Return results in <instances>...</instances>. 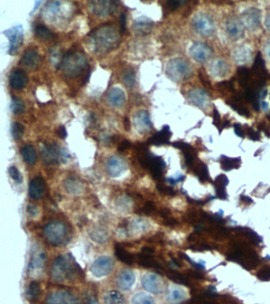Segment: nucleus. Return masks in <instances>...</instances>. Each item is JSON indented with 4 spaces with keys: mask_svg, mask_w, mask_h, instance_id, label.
<instances>
[{
    "mask_svg": "<svg viewBox=\"0 0 270 304\" xmlns=\"http://www.w3.org/2000/svg\"><path fill=\"white\" fill-rule=\"evenodd\" d=\"M120 35L113 25H104L98 27L89 36L90 48L95 53L103 54L111 52L118 46Z\"/></svg>",
    "mask_w": 270,
    "mask_h": 304,
    "instance_id": "obj_1",
    "label": "nucleus"
},
{
    "mask_svg": "<svg viewBox=\"0 0 270 304\" xmlns=\"http://www.w3.org/2000/svg\"><path fill=\"white\" fill-rule=\"evenodd\" d=\"M83 274V270L71 254L59 256L51 269V277L56 282L71 281L76 277H82Z\"/></svg>",
    "mask_w": 270,
    "mask_h": 304,
    "instance_id": "obj_2",
    "label": "nucleus"
},
{
    "mask_svg": "<svg viewBox=\"0 0 270 304\" xmlns=\"http://www.w3.org/2000/svg\"><path fill=\"white\" fill-rule=\"evenodd\" d=\"M135 148L137 153L138 160L142 167L148 170L155 180L158 182L161 181L166 166V164L162 158L152 155L145 143H137L135 145Z\"/></svg>",
    "mask_w": 270,
    "mask_h": 304,
    "instance_id": "obj_3",
    "label": "nucleus"
},
{
    "mask_svg": "<svg viewBox=\"0 0 270 304\" xmlns=\"http://www.w3.org/2000/svg\"><path fill=\"white\" fill-rule=\"evenodd\" d=\"M87 66L88 59L83 52L70 51L63 56L57 68L67 77L75 78L81 75Z\"/></svg>",
    "mask_w": 270,
    "mask_h": 304,
    "instance_id": "obj_4",
    "label": "nucleus"
},
{
    "mask_svg": "<svg viewBox=\"0 0 270 304\" xmlns=\"http://www.w3.org/2000/svg\"><path fill=\"white\" fill-rule=\"evenodd\" d=\"M43 234L46 241L54 246L67 244L70 240L68 228L61 221H52L46 224Z\"/></svg>",
    "mask_w": 270,
    "mask_h": 304,
    "instance_id": "obj_5",
    "label": "nucleus"
},
{
    "mask_svg": "<svg viewBox=\"0 0 270 304\" xmlns=\"http://www.w3.org/2000/svg\"><path fill=\"white\" fill-rule=\"evenodd\" d=\"M192 26L194 32L203 38H209L216 31L214 20L208 13L196 14L192 19Z\"/></svg>",
    "mask_w": 270,
    "mask_h": 304,
    "instance_id": "obj_6",
    "label": "nucleus"
},
{
    "mask_svg": "<svg viewBox=\"0 0 270 304\" xmlns=\"http://www.w3.org/2000/svg\"><path fill=\"white\" fill-rule=\"evenodd\" d=\"M166 72L170 79L177 83H180L190 76L192 69L185 60L175 58L172 59L167 63Z\"/></svg>",
    "mask_w": 270,
    "mask_h": 304,
    "instance_id": "obj_7",
    "label": "nucleus"
},
{
    "mask_svg": "<svg viewBox=\"0 0 270 304\" xmlns=\"http://www.w3.org/2000/svg\"><path fill=\"white\" fill-rule=\"evenodd\" d=\"M241 22L246 29L249 32L258 31L262 22L261 12L255 7L247 9L242 13Z\"/></svg>",
    "mask_w": 270,
    "mask_h": 304,
    "instance_id": "obj_8",
    "label": "nucleus"
},
{
    "mask_svg": "<svg viewBox=\"0 0 270 304\" xmlns=\"http://www.w3.org/2000/svg\"><path fill=\"white\" fill-rule=\"evenodd\" d=\"M5 35L8 38L10 42L9 47V54L11 56H15L19 48L22 46L24 39V31L21 25H17L11 27V29H7L3 32Z\"/></svg>",
    "mask_w": 270,
    "mask_h": 304,
    "instance_id": "obj_9",
    "label": "nucleus"
},
{
    "mask_svg": "<svg viewBox=\"0 0 270 304\" xmlns=\"http://www.w3.org/2000/svg\"><path fill=\"white\" fill-rule=\"evenodd\" d=\"M113 265V261L110 257H100L92 264L90 272L96 278H103L111 273Z\"/></svg>",
    "mask_w": 270,
    "mask_h": 304,
    "instance_id": "obj_10",
    "label": "nucleus"
},
{
    "mask_svg": "<svg viewBox=\"0 0 270 304\" xmlns=\"http://www.w3.org/2000/svg\"><path fill=\"white\" fill-rule=\"evenodd\" d=\"M42 159L47 165L58 164L61 160V148L52 143H45L41 150Z\"/></svg>",
    "mask_w": 270,
    "mask_h": 304,
    "instance_id": "obj_11",
    "label": "nucleus"
},
{
    "mask_svg": "<svg viewBox=\"0 0 270 304\" xmlns=\"http://www.w3.org/2000/svg\"><path fill=\"white\" fill-rule=\"evenodd\" d=\"M189 54L196 62L204 64L212 57V50L206 44L196 42L189 48Z\"/></svg>",
    "mask_w": 270,
    "mask_h": 304,
    "instance_id": "obj_12",
    "label": "nucleus"
},
{
    "mask_svg": "<svg viewBox=\"0 0 270 304\" xmlns=\"http://www.w3.org/2000/svg\"><path fill=\"white\" fill-rule=\"evenodd\" d=\"M90 8L94 15L99 17L110 16L116 11L117 2L102 0V1H90Z\"/></svg>",
    "mask_w": 270,
    "mask_h": 304,
    "instance_id": "obj_13",
    "label": "nucleus"
},
{
    "mask_svg": "<svg viewBox=\"0 0 270 304\" xmlns=\"http://www.w3.org/2000/svg\"><path fill=\"white\" fill-rule=\"evenodd\" d=\"M245 27L242 23L241 19H239L236 17L229 18L225 23V32L231 39H241L245 33Z\"/></svg>",
    "mask_w": 270,
    "mask_h": 304,
    "instance_id": "obj_14",
    "label": "nucleus"
},
{
    "mask_svg": "<svg viewBox=\"0 0 270 304\" xmlns=\"http://www.w3.org/2000/svg\"><path fill=\"white\" fill-rule=\"evenodd\" d=\"M46 304H79V302L71 292L57 291L48 295Z\"/></svg>",
    "mask_w": 270,
    "mask_h": 304,
    "instance_id": "obj_15",
    "label": "nucleus"
},
{
    "mask_svg": "<svg viewBox=\"0 0 270 304\" xmlns=\"http://www.w3.org/2000/svg\"><path fill=\"white\" fill-rule=\"evenodd\" d=\"M126 169L127 164L125 163V160L118 156H112L110 158L106 164V171L112 178L120 176Z\"/></svg>",
    "mask_w": 270,
    "mask_h": 304,
    "instance_id": "obj_16",
    "label": "nucleus"
},
{
    "mask_svg": "<svg viewBox=\"0 0 270 304\" xmlns=\"http://www.w3.org/2000/svg\"><path fill=\"white\" fill-rule=\"evenodd\" d=\"M142 285L146 291L151 293L158 294L162 292V281L154 273H148L143 276Z\"/></svg>",
    "mask_w": 270,
    "mask_h": 304,
    "instance_id": "obj_17",
    "label": "nucleus"
},
{
    "mask_svg": "<svg viewBox=\"0 0 270 304\" xmlns=\"http://www.w3.org/2000/svg\"><path fill=\"white\" fill-rule=\"evenodd\" d=\"M133 122H134L135 129L141 134L147 133L152 128V123L151 121L149 114L145 110L138 111L133 118Z\"/></svg>",
    "mask_w": 270,
    "mask_h": 304,
    "instance_id": "obj_18",
    "label": "nucleus"
},
{
    "mask_svg": "<svg viewBox=\"0 0 270 304\" xmlns=\"http://www.w3.org/2000/svg\"><path fill=\"white\" fill-rule=\"evenodd\" d=\"M136 262L139 266L146 269H153L158 271H164V267L158 262L153 255L147 253L140 252L137 256H135Z\"/></svg>",
    "mask_w": 270,
    "mask_h": 304,
    "instance_id": "obj_19",
    "label": "nucleus"
},
{
    "mask_svg": "<svg viewBox=\"0 0 270 304\" xmlns=\"http://www.w3.org/2000/svg\"><path fill=\"white\" fill-rule=\"evenodd\" d=\"M45 188V182L44 179L42 177H35L29 182V196L33 200H40L44 197Z\"/></svg>",
    "mask_w": 270,
    "mask_h": 304,
    "instance_id": "obj_20",
    "label": "nucleus"
},
{
    "mask_svg": "<svg viewBox=\"0 0 270 304\" xmlns=\"http://www.w3.org/2000/svg\"><path fill=\"white\" fill-rule=\"evenodd\" d=\"M29 78L25 71L22 69H15L9 77V83L13 89L22 90L27 85Z\"/></svg>",
    "mask_w": 270,
    "mask_h": 304,
    "instance_id": "obj_21",
    "label": "nucleus"
},
{
    "mask_svg": "<svg viewBox=\"0 0 270 304\" xmlns=\"http://www.w3.org/2000/svg\"><path fill=\"white\" fill-rule=\"evenodd\" d=\"M209 71L215 78H224L230 72V66L225 60L217 59L210 64Z\"/></svg>",
    "mask_w": 270,
    "mask_h": 304,
    "instance_id": "obj_22",
    "label": "nucleus"
},
{
    "mask_svg": "<svg viewBox=\"0 0 270 304\" xmlns=\"http://www.w3.org/2000/svg\"><path fill=\"white\" fill-rule=\"evenodd\" d=\"M233 59L239 65H246L251 61L252 52L248 46H239L234 50Z\"/></svg>",
    "mask_w": 270,
    "mask_h": 304,
    "instance_id": "obj_23",
    "label": "nucleus"
},
{
    "mask_svg": "<svg viewBox=\"0 0 270 304\" xmlns=\"http://www.w3.org/2000/svg\"><path fill=\"white\" fill-rule=\"evenodd\" d=\"M189 101L193 105L201 108H205L208 106V94L202 89H193L188 94Z\"/></svg>",
    "mask_w": 270,
    "mask_h": 304,
    "instance_id": "obj_24",
    "label": "nucleus"
},
{
    "mask_svg": "<svg viewBox=\"0 0 270 304\" xmlns=\"http://www.w3.org/2000/svg\"><path fill=\"white\" fill-rule=\"evenodd\" d=\"M135 274L130 270H124L117 278V285L123 291H129L135 283Z\"/></svg>",
    "mask_w": 270,
    "mask_h": 304,
    "instance_id": "obj_25",
    "label": "nucleus"
},
{
    "mask_svg": "<svg viewBox=\"0 0 270 304\" xmlns=\"http://www.w3.org/2000/svg\"><path fill=\"white\" fill-rule=\"evenodd\" d=\"M108 101L111 106H113V107H123L125 104V101H126L125 92L118 87L112 88L109 93Z\"/></svg>",
    "mask_w": 270,
    "mask_h": 304,
    "instance_id": "obj_26",
    "label": "nucleus"
},
{
    "mask_svg": "<svg viewBox=\"0 0 270 304\" xmlns=\"http://www.w3.org/2000/svg\"><path fill=\"white\" fill-rule=\"evenodd\" d=\"M153 24L154 23L151 19L142 17L135 20L133 23V29L138 34L145 35L151 32L153 28Z\"/></svg>",
    "mask_w": 270,
    "mask_h": 304,
    "instance_id": "obj_27",
    "label": "nucleus"
},
{
    "mask_svg": "<svg viewBox=\"0 0 270 304\" xmlns=\"http://www.w3.org/2000/svg\"><path fill=\"white\" fill-rule=\"evenodd\" d=\"M171 133L168 126H164L162 130L150 137L148 140V144L162 145L168 143L171 138Z\"/></svg>",
    "mask_w": 270,
    "mask_h": 304,
    "instance_id": "obj_28",
    "label": "nucleus"
},
{
    "mask_svg": "<svg viewBox=\"0 0 270 304\" xmlns=\"http://www.w3.org/2000/svg\"><path fill=\"white\" fill-rule=\"evenodd\" d=\"M22 63L28 69H37L41 63L39 54L34 50H28L23 55Z\"/></svg>",
    "mask_w": 270,
    "mask_h": 304,
    "instance_id": "obj_29",
    "label": "nucleus"
},
{
    "mask_svg": "<svg viewBox=\"0 0 270 304\" xmlns=\"http://www.w3.org/2000/svg\"><path fill=\"white\" fill-rule=\"evenodd\" d=\"M115 255L119 261L126 265H132L136 261L135 255L125 250L121 244H116L115 246Z\"/></svg>",
    "mask_w": 270,
    "mask_h": 304,
    "instance_id": "obj_30",
    "label": "nucleus"
},
{
    "mask_svg": "<svg viewBox=\"0 0 270 304\" xmlns=\"http://www.w3.org/2000/svg\"><path fill=\"white\" fill-rule=\"evenodd\" d=\"M65 188L67 192L71 194H79L83 192V185L79 179L71 177L67 178L65 182Z\"/></svg>",
    "mask_w": 270,
    "mask_h": 304,
    "instance_id": "obj_31",
    "label": "nucleus"
},
{
    "mask_svg": "<svg viewBox=\"0 0 270 304\" xmlns=\"http://www.w3.org/2000/svg\"><path fill=\"white\" fill-rule=\"evenodd\" d=\"M21 155L23 160L29 165H33L37 161V153L33 145H25L21 149Z\"/></svg>",
    "mask_w": 270,
    "mask_h": 304,
    "instance_id": "obj_32",
    "label": "nucleus"
},
{
    "mask_svg": "<svg viewBox=\"0 0 270 304\" xmlns=\"http://www.w3.org/2000/svg\"><path fill=\"white\" fill-rule=\"evenodd\" d=\"M40 296H41V288L39 283L35 281L30 282L26 291V297L28 300L30 302H36L39 300Z\"/></svg>",
    "mask_w": 270,
    "mask_h": 304,
    "instance_id": "obj_33",
    "label": "nucleus"
},
{
    "mask_svg": "<svg viewBox=\"0 0 270 304\" xmlns=\"http://www.w3.org/2000/svg\"><path fill=\"white\" fill-rule=\"evenodd\" d=\"M104 304H125V297L119 292L111 291L104 296Z\"/></svg>",
    "mask_w": 270,
    "mask_h": 304,
    "instance_id": "obj_34",
    "label": "nucleus"
},
{
    "mask_svg": "<svg viewBox=\"0 0 270 304\" xmlns=\"http://www.w3.org/2000/svg\"><path fill=\"white\" fill-rule=\"evenodd\" d=\"M90 236L95 242L98 243H104L108 240L109 233L104 228L98 227V228H94L91 232H90Z\"/></svg>",
    "mask_w": 270,
    "mask_h": 304,
    "instance_id": "obj_35",
    "label": "nucleus"
},
{
    "mask_svg": "<svg viewBox=\"0 0 270 304\" xmlns=\"http://www.w3.org/2000/svg\"><path fill=\"white\" fill-rule=\"evenodd\" d=\"M34 33H35L37 38H39L41 41H43V42L49 41V40L52 39V36H53L52 32L50 31L45 25H42V24H39V25H37L34 27Z\"/></svg>",
    "mask_w": 270,
    "mask_h": 304,
    "instance_id": "obj_36",
    "label": "nucleus"
},
{
    "mask_svg": "<svg viewBox=\"0 0 270 304\" xmlns=\"http://www.w3.org/2000/svg\"><path fill=\"white\" fill-rule=\"evenodd\" d=\"M25 103L19 97H13L11 98V110L16 115H20L25 111Z\"/></svg>",
    "mask_w": 270,
    "mask_h": 304,
    "instance_id": "obj_37",
    "label": "nucleus"
},
{
    "mask_svg": "<svg viewBox=\"0 0 270 304\" xmlns=\"http://www.w3.org/2000/svg\"><path fill=\"white\" fill-rule=\"evenodd\" d=\"M123 82L129 88H133L135 83V73L132 69H128L124 71L122 75Z\"/></svg>",
    "mask_w": 270,
    "mask_h": 304,
    "instance_id": "obj_38",
    "label": "nucleus"
},
{
    "mask_svg": "<svg viewBox=\"0 0 270 304\" xmlns=\"http://www.w3.org/2000/svg\"><path fill=\"white\" fill-rule=\"evenodd\" d=\"M156 211V207L154 203L152 202V201H147V202L144 203L143 206L135 209V213L139 214V215H145L149 216V215L155 213Z\"/></svg>",
    "mask_w": 270,
    "mask_h": 304,
    "instance_id": "obj_39",
    "label": "nucleus"
},
{
    "mask_svg": "<svg viewBox=\"0 0 270 304\" xmlns=\"http://www.w3.org/2000/svg\"><path fill=\"white\" fill-rule=\"evenodd\" d=\"M132 304H155V301L147 294L138 293L133 296Z\"/></svg>",
    "mask_w": 270,
    "mask_h": 304,
    "instance_id": "obj_40",
    "label": "nucleus"
},
{
    "mask_svg": "<svg viewBox=\"0 0 270 304\" xmlns=\"http://www.w3.org/2000/svg\"><path fill=\"white\" fill-rule=\"evenodd\" d=\"M165 272H166V276L173 281H175L177 283H180V284L187 285V279L181 273H177V272L172 271V270H165Z\"/></svg>",
    "mask_w": 270,
    "mask_h": 304,
    "instance_id": "obj_41",
    "label": "nucleus"
},
{
    "mask_svg": "<svg viewBox=\"0 0 270 304\" xmlns=\"http://www.w3.org/2000/svg\"><path fill=\"white\" fill-rule=\"evenodd\" d=\"M226 182H227V179L225 176L218 177V178L216 179V185L217 194H218L219 197L222 199L226 198L225 186H226Z\"/></svg>",
    "mask_w": 270,
    "mask_h": 304,
    "instance_id": "obj_42",
    "label": "nucleus"
},
{
    "mask_svg": "<svg viewBox=\"0 0 270 304\" xmlns=\"http://www.w3.org/2000/svg\"><path fill=\"white\" fill-rule=\"evenodd\" d=\"M25 128L21 123L14 122L11 125V135L15 140H19L22 139L24 134Z\"/></svg>",
    "mask_w": 270,
    "mask_h": 304,
    "instance_id": "obj_43",
    "label": "nucleus"
},
{
    "mask_svg": "<svg viewBox=\"0 0 270 304\" xmlns=\"http://www.w3.org/2000/svg\"><path fill=\"white\" fill-rule=\"evenodd\" d=\"M148 227L149 224L148 221L141 219H134L131 224V228L135 232H144L148 229Z\"/></svg>",
    "mask_w": 270,
    "mask_h": 304,
    "instance_id": "obj_44",
    "label": "nucleus"
},
{
    "mask_svg": "<svg viewBox=\"0 0 270 304\" xmlns=\"http://www.w3.org/2000/svg\"><path fill=\"white\" fill-rule=\"evenodd\" d=\"M45 259V253H41L38 255L33 256L31 258L30 263H29V268L30 269L39 268L44 262Z\"/></svg>",
    "mask_w": 270,
    "mask_h": 304,
    "instance_id": "obj_45",
    "label": "nucleus"
},
{
    "mask_svg": "<svg viewBox=\"0 0 270 304\" xmlns=\"http://www.w3.org/2000/svg\"><path fill=\"white\" fill-rule=\"evenodd\" d=\"M184 295H183L182 292L180 290H173L172 292H170L169 294L168 299L169 302L171 304H177L181 301Z\"/></svg>",
    "mask_w": 270,
    "mask_h": 304,
    "instance_id": "obj_46",
    "label": "nucleus"
},
{
    "mask_svg": "<svg viewBox=\"0 0 270 304\" xmlns=\"http://www.w3.org/2000/svg\"><path fill=\"white\" fill-rule=\"evenodd\" d=\"M8 172L11 178L15 182H16L17 183L19 184V183H21L22 182V176L21 173H20L19 169L16 166H15V165L11 166V167L9 168Z\"/></svg>",
    "mask_w": 270,
    "mask_h": 304,
    "instance_id": "obj_47",
    "label": "nucleus"
},
{
    "mask_svg": "<svg viewBox=\"0 0 270 304\" xmlns=\"http://www.w3.org/2000/svg\"><path fill=\"white\" fill-rule=\"evenodd\" d=\"M157 189H158V192H161L162 194L170 195V196L175 194V191L173 188L164 186L162 183H158L157 185Z\"/></svg>",
    "mask_w": 270,
    "mask_h": 304,
    "instance_id": "obj_48",
    "label": "nucleus"
},
{
    "mask_svg": "<svg viewBox=\"0 0 270 304\" xmlns=\"http://www.w3.org/2000/svg\"><path fill=\"white\" fill-rule=\"evenodd\" d=\"M60 4H61V2H57V1L50 2L49 6H48V11L52 14H56L60 8Z\"/></svg>",
    "mask_w": 270,
    "mask_h": 304,
    "instance_id": "obj_49",
    "label": "nucleus"
},
{
    "mask_svg": "<svg viewBox=\"0 0 270 304\" xmlns=\"http://www.w3.org/2000/svg\"><path fill=\"white\" fill-rule=\"evenodd\" d=\"M131 147V143L129 142L127 140H125L122 141L120 145L118 146V151L120 152H122V151H126V150L129 149Z\"/></svg>",
    "mask_w": 270,
    "mask_h": 304,
    "instance_id": "obj_50",
    "label": "nucleus"
},
{
    "mask_svg": "<svg viewBox=\"0 0 270 304\" xmlns=\"http://www.w3.org/2000/svg\"><path fill=\"white\" fill-rule=\"evenodd\" d=\"M236 162H237L236 160H225V162L223 163V165L225 166V169L226 170H230L237 164Z\"/></svg>",
    "mask_w": 270,
    "mask_h": 304,
    "instance_id": "obj_51",
    "label": "nucleus"
},
{
    "mask_svg": "<svg viewBox=\"0 0 270 304\" xmlns=\"http://www.w3.org/2000/svg\"><path fill=\"white\" fill-rule=\"evenodd\" d=\"M120 23H121V33H125L126 29V15L125 13H121L120 16Z\"/></svg>",
    "mask_w": 270,
    "mask_h": 304,
    "instance_id": "obj_52",
    "label": "nucleus"
},
{
    "mask_svg": "<svg viewBox=\"0 0 270 304\" xmlns=\"http://www.w3.org/2000/svg\"><path fill=\"white\" fill-rule=\"evenodd\" d=\"M258 276L260 279L264 280V281L270 279V269H264L263 271L260 272Z\"/></svg>",
    "mask_w": 270,
    "mask_h": 304,
    "instance_id": "obj_53",
    "label": "nucleus"
},
{
    "mask_svg": "<svg viewBox=\"0 0 270 304\" xmlns=\"http://www.w3.org/2000/svg\"><path fill=\"white\" fill-rule=\"evenodd\" d=\"M27 212L30 216H36L38 213V209L34 205H29L27 207Z\"/></svg>",
    "mask_w": 270,
    "mask_h": 304,
    "instance_id": "obj_54",
    "label": "nucleus"
},
{
    "mask_svg": "<svg viewBox=\"0 0 270 304\" xmlns=\"http://www.w3.org/2000/svg\"><path fill=\"white\" fill-rule=\"evenodd\" d=\"M56 134L58 135L59 137L62 138V139H65L66 138L67 136H68V133H67L66 128H65V126H61L60 128L57 129L56 131Z\"/></svg>",
    "mask_w": 270,
    "mask_h": 304,
    "instance_id": "obj_55",
    "label": "nucleus"
},
{
    "mask_svg": "<svg viewBox=\"0 0 270 304\" xmlns=\"http://www.w3.org/2000/svg\"><path fill=\"white\" fill-rule=\"evenodd\" d=\"M181 3V1H176V0H172V1H168V2H167V5H168L169 7H171V8L172 9L179 7Z\"/></svg>",
    "mask_w": 270,
    "mask_h": 304,
    "instance_id": "obj_56",
    "label": "nucleus"
},
{
    "mask_svg": "<svg viewBox=\"0 0 270 304\" xmlns=\"http://www.w3.org/2000/svg\"><path fill=\"white\" fill-rule=\"evenodd\" d=\"M265 26L267 31L270 33V11H269L266 15V19H265Z\"/></svg>",
    "mask_w": 270,
    "mask_h": 304,
    "instance_id": "obj_57",
    "label": "nucleus"
},
{
    "mask_svg": "<svg viewBox=\"0 0 270 304\" xmlns=\"http://www.w3.org/2000/svg\"><path fill=\"white\" fill-rule=\"evenodd\" d=\"M141 252L153 255L155 253V249L153 247H151V246H143V248H142Z\"/></svg>",
    "mask_w": 270,
    "mask_h": 304,
    "instance_id": "obj_58",
    "label": "nucleus"
},
{
    "mask_svg": "<svg viewBox=\"0 0 270 304\" xmlns=\"http://www.w3.org/2000/svg\"><path fill=\"white\" fill-rule=\"evenodd\" d=\"M264 51L266 57L270 60V40L266 43Z\"/></svg>",
    "mask_w": 270,
    "mask_h": 304,
    "instance_id": "obj_59",
    "label": "nucleus"
},
{
    "mask_svg": "<svg viewBox=\"0 0 270 304\" xmlns=\"http://www.w3.org/2000/svg\"><path fill=\"white\" fill-rule=\"evenodd\" d=\"M124 124H125V130L129 131V129H130V126H131V124H130V120H129V118H125V121H124Z\"/></svg>",
    "mask_w": 270,
    "mask_h": 304,
    "instance_id": "obj_60",
    "label": "nucleus"
},
{
    "mask_svg": "<svg viewBox=\"0 0 270 304\" xmlns=\"http://www.w3.org/2000/svg\"><path fill=\"white\" fill-rule=\"evenodd\" d=\"M87 304H97V301H96V299H94V297H88V300H87Z\"/></svg>",
    "mask_w": 270,
    "mask_h": 304,
    "instance_id": "obj_61",
    "label": "nucleus"
},
{
    "mask_svg": "<svg viewBox=\"0 0 270 304\" xmlns=\"http://www.w3.org/2000/svg\"><path fill=\"white\" fill-rule=\"evenodd\" d=\"M42 1H37V2H35V5H34V7H33V11H31V14H33V11H35L36 9L38 8V6H39V5L41 4V3H42Z\"/></svg>",
    "mask_w": 270,
    "mask_h": 304,
    "instance_id": "obj_62",
    "label": "nucleus"
},
{
    "mask_svg": "<svg viewBox=\"0 0 270 304\" xmlns=\"http://www.w3.org/2000/svg\"><path fill=\"white\" fill-rule=\"evenodd\" d=\"M243 200H244V201H249V202H250V201H251V199L248 198V197H243Z\"/></svg>",
    "mask_w": 270,
    "mask_h": 304,
    "instance_id": "obj_63",
    "label": "nucleus"
}]
</instances>
